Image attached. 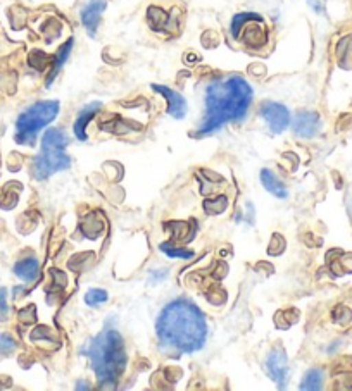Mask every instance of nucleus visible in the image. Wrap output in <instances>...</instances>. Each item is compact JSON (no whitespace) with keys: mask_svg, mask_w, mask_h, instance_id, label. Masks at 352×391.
I'll list each match as a JSON object with an SVG mask.
<instances>
[{"mask_svg":"<svg viewBox=\"0 0 352 391\" xmlns=\"http://www.w3.org/2000/svg\"><path fill=\"white\" fill-rule=\"evenodd\" d=\"M156 333L164 349L182 353L199 352L207 338L206 317L190 300H173L161 310Z\"/></svg>","mask_w":352,"mask_h":391,"instance_id":"obj_1","label":"nucleus"},{"mask_svg":"<svg viewBox=\"0 0 352 391\" xmlns=\"http://www.w3.org/2000/svg\"><path fill=\"white\" fill-rule=\"evenodd\" d=\"M253 102V88L242 76H226L214 79L206 88V114L197 136L211 135L226 123L246 119Z\"/></svg>","mask_w":352,"mask_h":391,"instance_id":"obj_2","label":"nucleus"},{"mask_svg":"<svg viewBox=\"0 0 352 391\" xmlns=\"http://www.w3.org/2000/svg\"><path fill=\"white\" fill-rule=\"evenodd\" d=\"M82 353L90 359L100 386H116L126 366L125 342L121 334L114 329H104L83 346Z\"/></svg>","mask_w":352,"mask_h":391,"instance_id":"obj_3","label":"nucleus"},{"mask_svg":"<svg viewBox=\"0 0 352 391\" xmlns=\"http://www.w3.org/2000/svg\"><path fill=\"white\" fill-rule=\"evenodd\" d=\"M68 147V136L59 128L47 129L42 136L40 153L33 162V175L36 179H47L54 173L64 171L71 166V159L66 153Z\"/></svg>","mask_w":352,"mask_h":391,"instance_id":"obj_4","label":"nucleus"},{"mask_svg":"<svg viewBox=\"0 0 352 391\" xmlns=\"http://www.w3.org/2000/svg\"><path fill=\"white\" fill-rule=\"evenodd\" d=\"M59 107L61 105L57 100H40L23 110L16 121V142L21 145H30L35 142L40 129L45 128L57 118Z\"/></svg>","mask_w":352,"mask_h":391,"instance_id":"obj_5","label":"nucleus"},{"mask_svg":"<svg viewBox=\"0 0 352 391\" xmlns=\"http://www.w3.org/2000/svg\"><path fill=\"white\" fill-rule=\"evenodd\" d=\"M259 112L264 121H266V125L270 126L271 133H274V135L283 133L287 129V126L290 125V112H288V109L283 103L268 100V102H264L261 105Z\"/></svg>","mask_w":352,"mask_h":391,"instance_id":"obj_6","label":"nucleus"},{"mask_svg":"<svg viewBox=\"0 0 352 391\" xmlns=\"http://www.w3.org/2000/svg\"><path fill=\"white\" fill-rule=\"evenodd\" d=\"M266 370L270 374L271 379L278 384V386H283L285 379H287L288 374V360L287 353L283 352V349H273L270 352L266 359Z\"/></svg>","mask_w":352,"mask_h":391,"instance_id":"obj_7","label":"nucleus"},{"mask_svg":"<svg viewBox=\"0 0 352 391\" xmlns=\"http://www.w3.org/2000/svg\"><path fill=\"white\" fill-rule=\"evenodd\" d=\"M154 92L161 93L167 102V114L174 119H183L187 114V100L178 92L163 85H152Z\"/></svg>","mask_w":352,"mask_h":391,"instance_id":"obj_8","label":"nucleus"},{"mask_svg":"<svg viewBox=\"0 0 352 391\" xmlns=\"http://www.w3.org/2000/svg\"><path fill=\"white\" fill-rule=\"evenodd\" d=\"M321 128L320 116L316 112H311V110H301L297 112L296 121H294V133L297 136H303V138H311V136L316 135Z\"/></svg>","mask_w":352,"mask_h":391,"instance_id":"obj_9","label":"nucleus"},{"mask_svg":"<svg viewBox=\"0 0 352 391\" xmlns=\"http://www.w3.org/2000/svg\"><path fill=\"white\" fill-rule=\"evenodd\" d=\"M107 8V0H90L89 4L82 11V23L85 26L89 36H95L97 28H99L102 12Z\"/></svg>","mask_w":352,"mask_h":391,"instance_id":"obj_10","label":"nucleus"},{"mask_svg":"<svg viewBox=\"0 0 352 391\" xmlns=\"http://www.w3.org/2000/svg\"><path fill=\"white\" fill-rule=\"evenodd\" d=\"M100 107H102V103L100 102H92L80 110L78 118H76V121H75V128H73L75 129L76 138L82 140V142H85L86 140V125H89V123L92 121L93 118H95L97 112L100 110Z\"/></svg>","mask_w":352,"mask_h":391,"instance_id":"obj_11","label":"nucleus"},{"mask_svg":"<svg viewBox=\"0 0 352 391\" xmlns=\"http://www.w3.org/2000/svg\"><path fill=\"white\" fill-rule=\"evenodd\" d=\"M14 274L18 277H21L23 281L26 283L35 281L36 276H38V260L36 259L19 260V262L14 266Z\"/></svg>","mask_w":352,"mask_h":391,"instance_id":"obj_12","label":"nucleus"},{"mask_svg":"<svg viewBox=\"0 0 352 391\" xmlns=\"http://www.w3.org/2000/svg\"><path fill=\"white\" fill-rule=\"evenodd\" d=\"M261 181H263L264 188L270 193H273L278 199H287V188L283 186V183L270 171V169H263L261 171Z\"/></svg>","mask_w":352,"mask_h":391,"instance_id":"obj_13","label":"nucleus"},{"mask_svg":"<svg viewBox=\"0 0 352 391\" xmlns=\"http://www.w3.org/2000/svg\"><path fill=\"white\" fill-rule=\"evenodd\" d=\"M71 49H73V40L69 38L68 42H66L64 45L61 47V49L57 50V53H56V59H54L52 69H50V73H49V78H47V86H50V85H52V81H54V79H56L57 73L61 71V68H62V66H64L66 59L69 58V52H71Z\"/></svg>","mask_w":352,"mask_h":391,"instance_id":"obj_14","label":"nucleus"},{"mask_svg":"<svg viewBox=\"0 0 352 391\" xmlns=\"http://www.w3.org/2000/svg\"><path fill=\"white\" fill-rule=\"evenodd\" d=\"M321 383H323V373L320 369H311L306 373L299 388L301 390H320Z\"/></svg>","mask_w":352,"mask_h":391,"instance_id":"obj_15","label":"nucleus"},{"mask_svg":"<svg viewBox=\"0 0 352 391\" xmlns=\"http://www.w3.org/2000/svg\"><path fill=\"white\" fill-rule=\"evenodd\" d=\"M161 252H164L167 257H171V259H192L193 257L192 250L176 249V247L169 245V243H163V245H161Z\"/></svg>","mask_w":352,"mask_h":391,"instance_id":"obj_16","label":"nucleus"},{"mask_svg":"<svg viewBox=\"0 0 352 391\" xmlns=\"http://www.w3.org/2000/svg\"><path fill=\"white\" fill-rule=\"evenodd\" d=\"M147 18H149L150 25H152L154 29H159L163 28L164 25H166V12L163 11V9L159 8H149V11H147Z\"/></svg>","mask_w":352,"mask_h":391,"instance_id":"obj_17","label":"nucleus"},{"mask_svg":"<svg viewBox=\"0 0 352 391\" xmlns=\"http://www.w3.org/2000/svg\"><path fill=\"white\" fill-rule=\"evenodd\" d=\"M254 16H256V12H240V14H237L233 19H231L230 31H231V35H233V38L239 36L240 28H242V26L246 25L250 18H254Z\"/></svg>","mask_w":352,"mask_h":391,"instance_id":"obj_18","label":"nucleus"},{"mask_svg":"<svg viewBox=\"0 0 352 391\" xmlns=\"http://www.w3.org/2000/svg\"><path fill=\"white\" fill-rule=\"evenodd\" d=\"M107 300V292L106 290H99V288H93L90 292H86L85 295V302L86 305H100Z\"/></svg>","mask_w":352,"mask_h":391,"instance_id":"obj_19","label":"nucleus"},{"mask_svg":"<svg viewBox=\"0 0 352 391\" xmlns=\"http://www.w3.org/2000/svg\"><path fill=\"white\" fill-rule=\"evenodd\" d=\"M16 343L9 334H0V353H8L14 350Z\"/></svg>","mask_w":352,"mask_h":391,"instance_id":"obj_20","label":"nucleus"},{"mask_svg":"<svg viewBox=\"0 0 352 391\" xmlns=\"http://www.w3.org/2000/svg\"><path fill=\"white\" fill-rule=\"evenodd\" d=\"M8 312V292L5 288H0V317Z\"/></svg>","mask_w":352,"mask_h":391,"instance_id":"obj_21","label":"nucleus"},{"mask_svg":"<svg viewBox=\"0 0 352 391\" xmlns=\"http://www.w3.org/2000/svg\"><path fill=\"white\" fill-rule=\"evenodd\" d=\"M311 5V9H313L314 12H318V14H321V12H325V0H307Z\"/></svg>","mask_w":352,"mask_h":391,"instance_id":"obj_22","label":"nucleus"}]
</instances>
